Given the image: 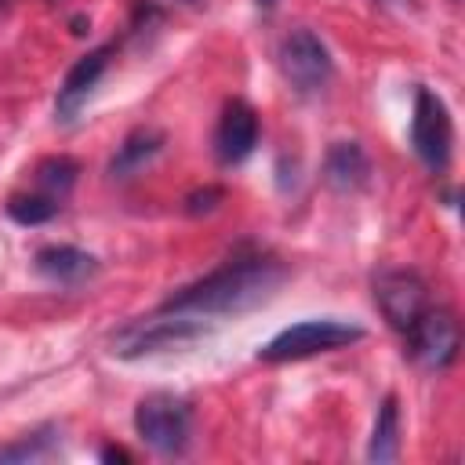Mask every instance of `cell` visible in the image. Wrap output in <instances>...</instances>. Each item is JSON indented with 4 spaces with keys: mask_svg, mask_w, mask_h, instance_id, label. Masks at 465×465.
Returning <instances> with one entry per match:
<instances>
[{
    "mask_svg": "<svg viewBox=\"0 0 465 465\" xmlns=\"http://www.w3.org/2000/svg\"><path fill=\"white\" fill-rule=\"evenodd\" d=\"M407 352L425 367H450L458 356V320L447 309H425L407 331Z\"/></svg>",
    "mask_w": 465,
    "mask_h": 465,
    "instance_id": "8",
    "label": "cell"
},
{
    "mask_svg": "<svg viewBox=\"0 0 465 465\" xmlns=\"http://www.w3.org/2000/svg\"><path fill=\"white\" fill-rule=\"evenodd\" d=\"M374 302L392 331H407L429 309V287L414 269H381L374 276Z\"/></svg>",
    "mask_w": 465,
    "mask_h": 465,
    "instance_id": "7",
    "label": "cell"
},
{
    "mask_svg": "<svg viewBox=\"0 0 465 465\" xmlns=\"http://www.w3.org/2000/svg\"><path fill=\"white\" fill-rule=\"evenodd\" d=\"M222 200V189H200V193H193L189 200H185V211L189 214H200V211H214V203Z\"/></svg>",
    "mask_w": 465,
    "mask_h": 465,
    "instance_id": "18",
    "label": "cell"
},
{
    "mask_svg": "<svg viewBox=\"0 0 465 465\" xmlns=\"http://www.w3.org/2000/svg\"><path fill=\"white\" fill-rule=\"evenodd\" d=\"M0 4H7V0H0Z\"/></svg>",
    "mask_w": 465,
    "mask_h": 465,
    "instance_id": "22",
    "label": "cell"
},
{
    "mask_svg": "<svg viewBox=\"0 0 465 465\" xmlns=\"http://www.w3.org/2000/svg\"><path fill=\"white\" fill-rule=\"evenodd\" d=\"M371 174V163L356 142H334L327 153V182L334 189H360Z\"/></svg>",
    "mask_w": 465,
    "mask_h": 465,
    "instance_id": "13",
    "label": "cell"
},
{
    "mask_svg": "<svg viewBox=\"0 0 465 465\" xmlns=\"http://www.w3.org/2000/svg\"><path fill=\"white\" fill-rule=\"evenodd\" d=\"M396 454H400V403H396V396H385L378 407V418H374L367 458L385 465V461H396Z\"/></svg>",
    "mask_w": 465,
    "mask_h": 465,
    "instance_id": "14",
    "label": "cell"
},
{
    "mask_svg": "<svg viewBox=\"0 0 465 465\" xmlns=\"http://www.w3.org/2000/svg\"><path fill=\"white\" fill-rule=\"evenodd\" d=\"M160 145H163V134H160L156 127H138V131H131V134L124 138V145L116 149V156H113V163H109V174H113V178H131L134 171H142V167L160 153Z\"/></svg>",
    "mask_w": 465,
    "mask_h": 465,
    "instance_id": "12",
    "label": "cell"
},
{
    "mask_svg": "<svg viewBox=\"0 0 465 465\" xmlns=\"http://www.w3.org/2000/svg\"><path fill=\"white\" fill-rule=\"evenodd\" d=\"M47 447H51V429H40V432H29L25 440L11 443V447H0V461H25V458H40Z\"/></svg>",
    "mask_w": 465,
    "mask_h": 465,
    "instance_id": "17",
    "label": "cell"
},
{
    "mask_svg": "<svg viewBox=\"0 0 465 465\" xmlns=\"http://www.w3.org/2000/svg\"><path fill=\"white\" fill-rule=\"evenodd\" d=\"M280 69L287 76V84L302 94L323 91L327 80L334 76V62L327 44L312 33V29H291L280 44Z\"/></svg>",
    "mask_w": 465,
    "mask_h": 465,
    "instance_id": "5",
    "label": "cell"
},
{
    "mask_svg": "<svg viewBox=\"0 0 465 465\" xmlns=\"http://www.w3.org/2000/svg\"><path fill=\"white\" fill-rule=\"evenodd\" d=\"M58 207L62 203L51 200V196H44V193H18V196L7 200V214L18 225H44V222H51L58 214Z\"/></svg>",
    "mask_w": 465,
    "mask_h": 465,
    "instance_id": "16",
    "label": "cell"
},
{
    "mask_svg": "<svg viewBox=\"0 0 465 465\" xmlns=\"http://www.w3.org/2000/svg\"><path fill=\"white\" fill-rule=\"evenodd\" d=\"M207 334V327L193 316H174V312H160L145 323H131L113 338V352L124 360L134 356H149V352H163V349H185L193 341H200Z\"/></svg>",
    "mask_w": 465,
    "mask_h": 465,
    "instance_id": "4",
    "label": "cell"
},
{
    "mask_svg": "<svg viewBox=\"0 0 465 465\" xmlns=\"http://www.w3.org/2000/svg\"><path fill=\"white\" fill-rule=\"evenodd\" d=\"M178 4H203V0H178Z\"/></svg>",
    "mask_w": 465,
    "mask_h": 465,
    "instance_id": "21",
    "label": "cell"
},
{
    "mask_svg": "<svg viewBox=\"0 0 465 465\" xmlns=\"http://www.w3.org/2000/svg\"><path fill=\"white\" fill-rule=\"evenodd\" d=\"M36 272L54 280V283H84L98 272V258L80 251V247H40L36 258H33Z\"/></svg>",
    "mask_w": 465,
    "mask_h": 465,
    "instance_id": "10",
    "label": "cell"
},
{
    "mask_svg": "<svg viewBox=\"0 0 465 465\" xmlns=\"http://www.w3.org/2000/svg\"><path fill=\"white\" fill-rule=\"evenodd\" d=\"M102 458H105V461H127V450H120V447H105Z\"/></svg>",
    "mask_w": 465,
    "mask_h": 465,
    "instance_id": "19",
    "label": "cell"
},
{
    "mask_svg": "<svg viewBox=\"0 0 465 465\" xmlns=\"http://www.w3.org/2000/svg\"><path fill=\"white\" fill-rule=\"evenodd\" d=\"M254 4H258V7H265V11H269V7H276V0H254Z\"/></svg>",
    "mask_w": 465,
    "mask_h": 465,
    "instance_id": "20",
    "label": "cell"
},
{
    "mask_svg": "<svg viewBox=\"0 0 465 465\" xmlns=\"http://www.w3.org/2000/svg\"><path fill=\"white\" fill-rule=\"evenodd\" d=\"M360 338H363V331L356 323H345V320H334V316H316V320H302V323L283 327L276 338H269L258 349V360H265V363L305 360V356H316V352L345 349Z\"/></svg>",
    "mask_w": 465,
    "mask_h": 465,
    "instance_id": "2",
    "label": "cell"
},
{
    "mask_svg": "<svg viewBox=\"0 0 465 465\" xmlns=\"http://www.w3.org/2000/svg\"><path fill=\"white\" fill-rule=\"evenodd\" d=\"M76 174H80V163L73 156H47V160L36 163L33 182H36V193L62 203L69 196V189L76 185Z\"/></svg>",
    "mask_w": 465,
    "mask_h": 465,
    "instance_id": "15",
    "label": "cell"
},
{
    "mask_svg": "<svg viewBox=\"0 0 465 465\" xmlns=\"http://www.w3.org/2000/svg\"><path fill=\"white\" fill-rule=\"evenodd\" d=\"M105 65H109V47H94L84 58H76V65L65 73L62 91H58V113H62V120H69L80 109V102L91 94V87L98 84V76L105 73Z\"/></svg>",
    "mask_w": 465,
    "mask_h": 465,
    "instance_id": "11",
    "label": "cell"
},
{
    "mask_svg": "<svg viewBox=\"0 0 465 465\" xmlns=\"http://www.w3.org/2000/svg\"><path fill=\"white\" fill-rule=\"evenodd\" d=\"M287 269L262 251H236L232 258H225L218 269H211L203 280L174 291L160 312H174V316H236L247 312L262 302H269L276 294V287L283 283Z\"/></svg>",
    "mask_w": 465,
    "mask_h": 465,
    "instance_id": "1",
    "label": "cell"
},
{
    "mask_svg": "<svg viewBox=\"0 0 465 465\" xmlns=\"http://www.w3.org/2000/svg\"><path fill=\"white\" fill-rule=\"evenodd\" d=\"M134 432L160 454H182L193 432V411L174 392H149L134 407Z\"/></svg>",
    "mask_w": 465,
    "mask_h": 465,
    "instance_id": "3",
    "label": "cell"
},
{
    "mask_svg": "<svg viewBox=\"0 0 465 465\" xmlns=\"http://www.w3.org/2000/svg\"><path fill=\"white\" fill-rule=\"evenodd\" d=\"M450 142H454V127H450L447 102L436 91L418 87L414 91V116H411V145H414V153L425 160V167L443 171L447 160H450Z\"/></svg>",
    "mask_w": 465,
    "mask_h": 465,
    "instance_id": "6",
    "label": "cell"
},
{
    "mask_svg": "<svg viewBox=\"0 0 465 465\" xmlns=\"http://www.w3.org/2000/svg\"><path fill=\"white\" fill-rule=\"evenodd\" d=\"M258 145V113L251 102L243 98H232L222 116H218V127H214V156L232 167L240 160H247Z\"/></svg>",
    "mask_w": 465,
    "mask_h": 465,
    "instance_id": "9",
    "label": "cell"
}]
</instances>
